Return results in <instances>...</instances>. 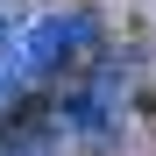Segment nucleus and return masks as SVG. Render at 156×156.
<instances>
[{
  "label": "nucleus",
  "instance_id": "1",
  "mask_svg": "<svg viewBox=\"0 0 156 156\" xmlns=\"http://www.w3.org/2000/svg\"><path fill=\"white\" fill-rule=\"evenodd\" d=\"M71 36H85L78 21H21V29L0 43V99H21L29 85H43V78H57L64 57H71Z\"/></svg>",
  "mask_w": 156,
  "mask_h": 156
}]
</instances>
